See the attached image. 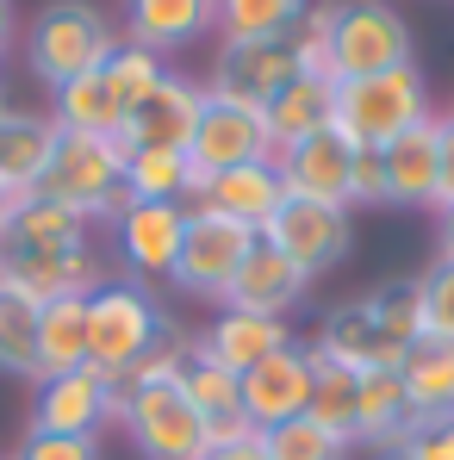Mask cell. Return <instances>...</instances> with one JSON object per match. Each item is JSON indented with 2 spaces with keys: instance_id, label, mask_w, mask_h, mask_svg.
<instances>
[{
  "instance_id": "cell-1",
  "label": "cell",
  "mask_w": 454,
  "mask_h": 460,
  "mask_svg": "<svg viewBox=\"0 0 454 460\" xmlns=\"http://www.w3.org/2000/svg\"><path fill=\"white\" fill-rule=\"evenodd\" d=\"M112 50H119V25L93 0H44L31 13V25H25V69L50 93L93 75V69H106Z\"/></svg>"
},
{
  "instance_id": "cell-2",
  "label": "cell",
  "mask_w": 454,
  "mask_h": 460,
  "mask_svg": "<svg viewBox=\"0 0 454 460\" xmlns=\"http://www.w3.org/2000/svg\"><path fill=\"white\" fill-rule=\"evenodd\" d=\"M423 119H430V93H423L417 63L386 69V75L336 81V93H330V125H336L355 150H386L392 137H405V131L423 125Z\"/></svg>"
},
{
  "instance_id": "cell-3",
  "label": "cell",
  "mask_w": 454,
  "mask_h": 460,
  "mask_svg": "<svg viewBox=\"0 0 454 460\" xmlns=\"http://www.w3.org/2000/svg\"><path fill=\"white\" fill-rule=\"evenodd\" d=\"M38 193L69 206L87 225H112L119 206H125V144L119 137L57 131V150H50V168H44Z\"/></svg>"
},
{
  "instance_id": "cell-4",
  "label": "cell",
  "mask_w": 454,
  "mask_h": 460,
  "mask_svg": "<svg viewBox=\"0 0 454 460\" xmlns=\"http://www.w3.org/2000/svg\"><path fill=\"white\" fill-rule=\"evenodd\" d=\"M162 330H168V317L144 280H106L87 299V367L106 385H125V374L138 367V355Z\"/></svg>"
},
{
  "instance_id": "cell-5",
  "label": "cell",
  "mask_w": 454,
  "mask_h": 460,
  "mask_svg": "<svg viewBox=\"0 0 454 460\" xmlns=\"http://www.w3.org/2000/svg\"><path fill=\"white\" fill-rule=\"evenodd\" d=\"M417 63L411 25L392 0H336V31H330V75L355 81V75H386Z\"/></svg>"
},
{
  "instance_id": "cell-6",
  "label": "cell",
  "mask_w": 454,
  "mask_h": 460,
  "mask_svg": "<svg viewBox=\"0 0 454 460\" xmlns=\"http://www.w3.org/2000/svg\"><path fill=\"white\" fill-rule=\"evenodd\" d=\"M262 236L249 225H236L225 212H212V206H187V236H181V255H174V287L181 293H193V299H212V305H225L230 280L243 274V261H249V249H255Z\"/></svg>"
},
{
  "instance_id": "cell-7",
  "label": "cell",
  "mask_w": 454,
  "mask_h": 460,
  "mask_svg": "<svg viewBox=\"0 0 454 460\" xmlns=\"http://www.w3.org/2000/svg\"><path fill=\"white\" fill-rule=\"evenodd\" d=\"M262 243H268V249H280L305 280H317V274H330V268L349 255V243H355V212L287 193V199H280V212L268 218V230H262Z\"/></svg>"
},
{
  "instance_id": "cell-8",
  "label": "cell",
  "mask_w": 454,
  "mask_h": 460,
  "mask_svg": "<svg viewBox=\"0 0 454 460\" xmlns=\"http://www.w3.org/2000/svg\"><path fill=\"white\" fill-rule=\"evenodd\" d=\"M125 436L144 460H200L206 455V417L187 404L181 385H138L125 392Z\"/></svg>"
},
{
  "instance_id": "cell-9",
  "label": "cell",
  "mask_w": 454,
  "mask_h": 460,
  "mask_svg": "<svg viewBox=\"0 0 454 460\" xmlns=\"http://www.w3.org/2000/svg\"><path fill=\"white\" fill-rule=\"evenodd\" d=\"M274 168H280V181H287V193H299V199H324V206H343V212H355V168H361V150L336 131V125H317L305 144L274 155Z\"/></svg>"
},
{
  "instance_id": "cell-10",
  "label": "cell",
  "mask_w": 454,
  "mask_h": 460,
  "mask_svg": "<svg viewBox=\"0 0 454 460\" xmlns=\"http://www.w3.org/2000/svg\"><path fill=\"white\" fill-rule=\"evenodd\" d=\"M187 162L212 181L225 168H243V162H274V144H268V119L255 106H236V100H218L206 93V112H200V131L187 144Z\"/></svg>"
},
{
  "instance_id": "cell-11",
  "label": "cell",
  "mask_w": 454,
  "mask_h": 460,
  "mask_svg": "<svg viewBox=\"0 0 454 460\" xmlns=\"http://www.w3.org/2000/svg\"><path fill=\"white\" fill-rule=\"evenodd\" d=\"M287 81H299V57H293V44H287V38H255V44H225V50H218L206 93L262 112Z\"/></svg>"
},
{
  "instance_id": "cell-12",
  "label": "cell",
  "mask_w": 454,
  "mask_h": 460,
  "mask_svg": "<svg viewBox=\"0 0 454 460\" xmlns=\"http://www.w3.org/2000/svg\"><path fill=\"white\" fill-rule=\"evenodd\" d=\"M374 155H379V181H386V206L436 212V187H442V119L436 112Z\"/></svg>"
},
{
  "instance_id": "cell-13",
  "label": "cell",
  "mask_w": 454,
  "mask_h": 460,
  "mask_svg": "<svg viewBox=\"0 0 454 460\" xmlns=\"http://www.w3.org/2000/svg\"><path fill=\"white\" fill-rule=\"evenodd\" d=\"M236 392H243V417L268 436V429L305 417V404H311V355H305L299 342H287V349H274L268 361H255V367L236 380Z\"/></svg>"
},
{
  "instance_id": "cell-14",
  "label": "cell",
  "mask_w": 454,
  "mask_h": 460,
  "mask_svg": "<svg viewBox=\"0 0 454 460\" xmlns=\"http://www.w3.org/2000/svg\"><path fill=\"white\" fill-rule=\"evenodd\" d=\"M200 112H206V81H187V75H162L150 100L125 119L119 144L125 150H187L193 131H200Z\"/></svg>"
},
{
  "instance_id": "cell-15",
  "label": "cell",
  "mask_w": 454,
  "mask_h": 460,
  "mask_svg": "<svg viewBox=\"0 0 454 460\" xmlns=\"http://www.w3.org/2000/svg\"><path fill=\"white\" fill-rule=\"evenodd\" d=\"M293 342V323L287 317H262V311H236V305H218V317L193 336V349L212 361V367H225V374H249L255 361H268L274 349H287Z\"/></svg>"
},
{
  "instance_id": "cell-16",
  "label": "cell",
  "mask_w": 454,
  "mask_h": 460,
  "mask_svg": "<svg viewBox=\"0 0 454 460\" xmlns=\"http://www.w3.org/2000/svg\"><path fill=\"white\" fill-rule=\"evenodd\" d=\"M112 236H119V261L131 274H174V255H181V236H187V206H150V199H125L119 218H112Z\"/></svg>"
},
{
  "instance_id": "cell-17",
  "label": "cell",
  "mask_w": 454,
  "mask_h": 460,
  "mask_svg": "<svg viewBox=\"0 0 454 460\" xmlns=\"http://www.w3.org/2000/svg\"><path fill=\"white\" fill-rule=\"evenodd\" d=\"M106 404H112V385L100 380L93 367L38 380L31 429H38V436H100V429H106Z\"/></svg>"
},
{
  "instance_id": "cell-18",
  "label": "cell",
  "mask_w": 454,
  "mask_h": 460,
  "mask_svg": "<svg viewBox=\"0 0 454 460\" xmlns=\"http://www.w3.org/2000/svg\"><path fill=\"white\" fill-rule=\"evenodd\" d=\"M0 274H6L13 287H25L38 305H50V299H93V293L106 287V268H100L93 243H81V249H50V255H0Z\"/></svg>"
},
{
  "instance_id": "cell-19",
  "label": "cell",
  "mask_w": 454,
  "mask_h": 460,
  "mask_svg": "<svg viewBox=\"0 0 454 460\" xmlns=\"http://www.w3.org/2000/svg\"><path fill=\"white\" fill-rule=\"evenodd\" d=\"M311 349H317L324 361L355 367V374H398V361H405V349L379 336L368 299H349V305L330 311V317L317 323V342H311Z\"/></svg>"
},
{
  "instance_id": "cell-20",
  "label": "cell",
  "mask_w": 454,
  "mask_h": 460,
  "mask_svg": "<svg viewBox=\"0 0 454 460\" xmlns=\"http://www.w3.org/2000/svg\"><path fill=\"white\" fill-rule=\"evenodd\" d=\"M218 25V0H125V19H119V38L138 44V50H181L193 44L200 31Z\"/></svg>"
},
{
  "instance_id": "cell-21",
  "label": "cell",
  "mask_w": 454,
  "mask_h": 460,
  "mask_svg": "<svg viewBox=\"0 0 454 460\" xmlns=\"http://www.w3.org/2000/svg\"><path fill=\"white\" fill-rule=\"evenodd\" d=\"M280 199H287V181H280V168L274 162H243V168H225V174H212L206 181V193H200V206H212V212H225L236 225H249L255 236L268 230V218L280 212Z\"/></svg>"
},
{
  "instance_id": "cell-22",
  "label": "cell",
  "mask_w": 454,
  "mask_h": 460,
  "mask_svg": "<svg viewBox=\"0 0 454 460\" xmlns=\"http://www.w3.org/2000/svg\"><path fill=\"white\" fill-rule=\"evenodd\" d=\"M305 293H311V280H305L299 268H293L280 249L255 243V249H249V261H243V274L230 280L225 305H236V311H262V317H287V311L299 305Z\"/></svg>"
},
{
  "instance_id": "cell-23",
  "label": "cell",
  "mask_w": 454,
  "mask_h": 460,
  "mask_svg": "<svg viewBox=\"0 0 454 460\" xmlns=\"http://www.w3.org/2000/svg\"><path fill=\"white\" fill-rule=\"evenodd\" d=\"M50 150H57V119L50 112H19V106L0 112V187L6 193H38Z\"/></svg>"
},
{
  "instance_id": "cell-24",
  "label": "cell",
  "mask_w": 454,
  "mask_h": 460,
  "mask_svg": "<svg viewBox=\"0 0 454 460\" xmlns=\"http://www.w3.org/2000/svg\"><path fill=\"white\" fill-rule=\"evenodd\" d=\"M398 385H405V404L417 423H436L454 417V342L442 336H417L398 361Z\"/></svg>"
},
{
  "instance_id": "cell-25",
  "label": "cell",
  "mask_w": 454,
  "mask_h": 460,
  "mask_svg": "<svg viewBox=\"0 0 454 460\" xmlns=\"http://www.w3.org/2000/svg\"><path fill=\"white\" fill-rule=\"evenodd\" d=\"M87 218H76L69 206H57V199H44V193H25L19 199V212H13V225L0 236V255H50V249H81L87 243Z\"/></svg>"
},
{
  "instance_id": "cell-26",
  "label": "cell",
  "mask_w": 454,
  "mask_h": 460,
  "mask_svg": "<svg viewBox=\"0 0 454 460\" xmlns=\"http://www.w3.org/2000/svg\"><path fill=\"white\" fill-rule=\"evenodd\" d=\"M330 93H336V81H317V75H299L287 81L268 106H262V119H268V144H274V155L293 150V144H305L317 125H330Z\"/></svg>"
},
{
  "instance_id": "cell-27",
  "label": "cell",
  "mask_w": 454,
  "mask_h": 460,
  "mask_svg": "<svg viewBox=\"0 0 454 460\" xmlns=\"http://www.w3.org/2000/svg\"><path fill=\"white\" fill-rule=\"evenodd\" d=\"M411 404H405V385L398 374H361V404H355V442L361 448H386L398 455V442L411 436Z\"/></svg>"
},
{
  "instance_id": "cell-28",
  "label": "cell",
  "mask_w": 454,
  "mask_h": 460,
  "mask_svg": "<svg viewBox=\"0 0 454 460\" xmlns=\"http://www.w3.org/2000/svg\"><path fill=\"white\" fill-rule=\"evenodd\" d=\"M50 119H57V131H81V137H119L125 131V106H119V93L106 87L100 69L69 81V87H57L50 93Z\"/></svg>"
},
{
  "instance_id": "cell-29",
  "label": "cell",
  "mask_w": 454,
  "mask_h": 460,
  "mask_svg": "<svg viewBox=\"0 0 454 460\" xmlns=\"http://www.w3.org/2000/svg\"><path fill=\"white\" fill-rule=\"evenodd\" d=\"M87 367V299H50L38 323V380Z\"/></svg>"
},
{
  "instance_id": "cell-30",
  "label": "cell",
  "mask_w": 454,
  "mask_h": 460,
  "mask_svg": "<svg viewBox=\"0 0 454 460\" xmlns=\"http://www.w3.org/2000/svg\"><path fill=\"white\" fill-rule=\"evenodd\" d=\"M38 323H44V305L0 274V374L38 385Z\"/></svg>"
},
{
  "instance_id": "cell-31",
  "label": "cell",
  "mask_w": 454,
  "mask_h": 460,
  "mask_svg": "<svg viewBox=\"0 0 454 460\" xmlns=\"http://www.w3.org/2000/svg\"><path fill=\"white\" fill-rule=\"evenodd\" d=\"M305 355H311V404H305V417H311V423H324L330 436L355 442V404H361V374H355V367H343V361H324L317 349H305Z\"/></svg>"
},
{
  "instance_id": "cell-32",
  "label": "cell",
  "mask_w": 454,
  "mask_h": 460,
  "mask_svg": "<svg viewBox=\"0 0 454 460\" xmlns=\"http://www.w3.org/2000/svg\"><path fill=\"white\" fill-rule=\"evenodd\" d=\"M368 311H374L379 336L411 349L417 336H430V305H423V274H405V280H386L368 293Z\"/></svg>"
},
{
  "instance_id": "cell-33",
  "label": "cell",
  "mask_w": 454,
  "mask_h": 460,
  "mask_svg": "<svg viewBox=\"0 0 454 460\" xmlns=\"http://www.w3.org/2000/svg\"><path fill=\"white\" fill-rule=\"evenodd\" d=\"M311 0H218V31L225 44H255V38H287L305 19Z\"/></svg>"
},
{
  "instance_id": "cell-34",
  "label": "cell",
  "mask_w": 454,
  "mask_h": 460,
  "mask_svg": "<svg viewBox=\"0 0 454 460\" xmlns=\"http://www.w3.org/2000/svg\"><path fill=\"white\" fill-rule=\"evenodd\" d=\"M100 75H106V87L119 93L125 119H131V112H138V106L150 100L156 87H162V75H168V63H162L156 50H138V44H125V38H119V50L106 57V69H100Z\"/></svg>"
},
{
  "instance_id": "cell-35",
  "label": "cell",
  "mask_w": 454,
  "mask_h": 460,
  "mask_svg": "<svg viewBox=\"0 0 454 460\" xmlns=\"http://www.w3.org/2000/svg\"><path fill=\"white\" fill-rule=\"evenodd\" d=\"M181 392H187V404L206 417V423H225L243 411V392H236V374L225 367H212L200 349H193V361H187V374H181Z\"/></svg>"
},
{
  "instance_id": "cell-36",
  "label": "cell",
  "mask_w": 454,
  "mask_h": 460,
  "mask_svg": "<svg viewBox=\"0 0 454 460\" xmlns=\"http://www.w3.org/2000/svg\"><path fill=\"white\" fill-rule=\"evenodd\" d=\"M262 442H268V460H349V448H355V442L330 436V429L311 423V417H293V423L268 429Z\"/></svg>"
},
{
  "instance_id": "cell-37",
  "label": "cell",
  "mask_w": 454,
  "mask_h": 460,
  "mask_svg": "<svg viewBox=\"0 0 454 460\" xmlns=\"http://www.w3.org/2000/svg\"><path fill=\"white\" fill-rule=\"evenodd\" d=\"M187 361H193V336L187 330H162L150 349L138 355V367L125 374V392H138V385H181V374H187Z\"/></svg>"
},
{
  "instance_id": "cell-38",
  "label": "cell",
  "mask_w": 454,
  "mask_h": 460,
  "mask_svg": "<svg viewBox=\"0 0 454 460\" xmlns=\"http://www.w3.org/2000/svg\"><path fill=\"white\" fill-rule=\"evenodd\" d=\"M330 31H336V0H311L305 19L287 31V44H293V57H299V75L336 81L330 75Z\"/></svg>"
},
{
  "instance_id": "cell-39",
  "label": "cell",
  "mask_w": 454,
  "mask_h": 460,
  "mask_svg": "<svg viewBox=\"0 0 454 460\" xmlns=\"http://www.w3.org/2000/svg\"><path fill=\"white\" fill-rule=\"evenodd\" d=\"M423 305H430V336L454 342V261H436L423 274Z\"/></svg>"
},
{
  "instance_id": "cell-40",
  "label": "cell",
  "mask_w": 454,
  "mask_h": 460,
  "mask_svg": "<svg viewBox=\"0 0 454 460\" xmlns=\"http://www.w3.org/2000/svg\"><path fill=\"white\" fill-rule=\"evenodd\" d=\"M13 460H100V436H38V429H25Z\"/></svg>"
},
{
  "instance_id": "cell-41",
  "label": "cell",
  "mask_w": 454,
  "mask_h": 460,
  "mask_svg": "<svg viewBox=\"0 0 454 460\" xmlns=\"http://www.w3.org/2000/svg\"><path fill=\"white\" fill-rule=\"evenodd\" d=\"M392 460H454V417H436V423H411V436L398 442Z\"/></svg>"
},
{
  "instance_id": "cell-42",
  "label": "cell",
  "mask_w": 454,
  "mask_h": 460,
  "mask_svg": "<svg viewBox=\"0 0 454 460\" xmlns=\"http://www.w3.org/2000/svg\"><path fill=\"white\" fill-rule=\"evenodd\" d=\"M454 206V112L442 119V187H436V212Z\"/></svg>"
},
{
  "instance_id": "cell-43",
  "label": "cell",
  "mask_w": 454,
  "mask_h": 460,
  "mask_svg": "<svg viewBox=\"0 0 454 460\" xmlns=\"http://www.w3.org/2000/svg\"><path fill=\"white\" fill-rule=\"evenodd\" d=\"M200 460H268V442L249 436V442H230V448H206Z\"/></svg>"
},
{
  "instance_id": "cell-44",
  "label": "cell",
  "mask_w": 454,
  "mask_h": 460,
  "mask_svg": "<svg viewBox=\"0 0 454 460\" xmlns=\"http://www.w3.org/2000/svg\"><path fill=\"white\" fill-rule=\"evenodd\" d=\"M436 243H442V255H436V261H454V206L436 212Z\"/></svg>"
},
{
  "instance_id": "cell-45",
  "label": "cell",
  "mask_w": 454,
  "mask_h": 460,
  "mask_svg": "<svg viewBox=\"0 0 454 460\" xmlns=\"http://www.w3.org/2000/svg\"><path fill=\"white\" fill-rule=\"evenodd\" d=\"M13 38H19V13H13V0H0V57L13 50Z\"/></svg>"
},
{
  "instance_id": "cell-46",
  "label": "cell",
  "mask_w": 454,
  "mask_h": 460,
  "mask_svg": "<svg viewBox=\"0 0 454 460\" xmlns=\"http://www.w3.org/2000/svg\"><path fill=\"white\" fill-rule=\"evenodd\" d=\"M19 199H25V193H6V187H0V236H6V225H13V212H19Z\"/></svg>"
},
{
  "instance_id": "cell-47",
  "label": "cell",
  "mask_w": 454,
  "mask_h": 460,
  "mask_svg": "<svg viewBox=\"0 0 454 460\" xmlns=\"http://www.w3.org/2000/svg\"><path fill=\"white\" fill-rule=\"evenodd\" d=\"M0 460H13V455H0Z\"/></svg>"
}]
</instances>
